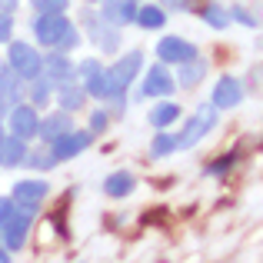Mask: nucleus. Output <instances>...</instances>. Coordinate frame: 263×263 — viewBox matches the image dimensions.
Here are the masks:
<instances>
[{
    "label": "nucleus",
    "mask_w": 263,
    "mask_h": 263,
    "mask_svg": "<svg viewBox=\"0 0 263 263\" xmlns=\"http://www.w3.org/2000/svg\"><path fill=\"white\" fill-rule=\"evenodd\" d=\"M140 67H143V53L130 50L107 70V97H117V110H123V93L134 84V77L140 73Z\"/></svg>",
    "instance_id": "nucleus-1"
},
{
    "label": "nucleus",
    "mask_w": 263,
    "mask_h": 263,
    "mask_svg": "<svg viewBox=\"0 0 263 263\" xmlns=\"http://www.w3.org/2000/svg\"><path fill=\"white\" fill-rule=\"evenodd\" d=\"M7 67L17 73V80H37L44 60H40V53L33 50L30 44H24V40H13V44L7 47Z\"/></svg>",
    "instance_id": "nucleus-2"
},
{
    "label": "nucleus",
    "mask_w": 263,
    "mask_h": 263,
    "mask_svg": "<svg viewBox=\"0 0 263 263\" xmlns=\"http://www.w3.org/2000/svg\"><path fill=\"white\" fill-rule=\"evenodd\" d=\"M217 127V107L213 103H203V107L193 114V120H186V127L180 130V137H177V150H190V147H197L200 140H203L210 130Z\"/></svg>",
    "instance_id": "nucleus-3"
},
{
    "label": "nucleus",
    "mask_w": 263,
    "mask_h": 263,
    "mask_svg": "<svg viewBox=\"0 0 263 263\" xmlns=\"http://www.w3.org/2000/svg\"><path fill=\"white\" fill-rule=\"evenodd\" d=\"M70 27L73 24L64 13H40V17L33 20V37L44 47H60V40H64V33L70 30Z\"/></svg>",
    "instance_id": "nucleus-4"
},
{
    "label": "nucleus",
    "mask_w": 263,
    "mask_h": 263,
    "mask_svg": "<svg viewBox=\"0 0 263 263\" xmlns=\"http://www.w3.org/2000/svg\"><path fill=\"white\" fill-rule=\"evenodd\" d=\"M30 223H33V213L24 210V206H13V213L7 217V223L0 227V233H4V247L7 250L17 253L20 247H24L27 233H30Z\"/></svg>",
    "instance_id": "nucleus-5"
},
{
    "label": "nucleus",
    "mask_w": 263,
    "mask_h": 263,
    "mask_svg": "<svg viewBox=\"0 0 263 263\" xmlns=\"http://www.w3.org/2000/svg\"><path fill=\"white\" fill-rule=\"evenodd\" d=\"M50 193V186L44 183V180H20V183H13V203L17 206H24V210H30V213H37L40 210V200Z\"/></svg>",
    "instance_id": "nucleus-6"
},
{
    "label": "nucleus",
    "mask_w": 263,
    "mask_h": 263,
    "mask_svg": "<svg viewBox=\"0 0 263 263\" xmlns=\"http://www.w3.org/2000/svg\"><path fill=\"white\" fill-rule=\"evenodd\" d=\"M157 57L163 60V64H186V60H193L197 57V47L190 44V40H183V37H163L160 44H157Z\"/></svg>",
    "instance_id": "nucleus-7"
},
{
    "label": "nucleus",
    "mask_w": 263,
    "mask_h": 263,
    "mask_svg": "<svg viewBox=\"0 0 263 263\" xmlns=\"http://www.w3.org/2000/svg\"><path fill=\"white\" fill-rule=\"evenodd\" d=\"M87 147H90V134H77V130H67L64 137L50 140V150H53V157H57V163H60V160H73V157H80Z\"/></svg>",
    "instance_id": "nucleus-8"
},
{
    "label": "nucleus",
    "mask_w": 263,
    "mask_h": 263,
    "mask_svg": "<svg viewBox=\"0 0 263 263\" xmlns=\"http://www.w3.org/2000/svg\"><path fill=\"white\" fill-rule=\"evenodd\" d=\"M7 114H10V134L13 137H20V140L37 137L40 120H37V110H33V107H17V103H13Z\"/></svg>",
    "instance_id": "nucleus-9"
},
{
    "label": "nucleus",
    "mask_w": 263,
    "mask_h": 263,
    "mask_svg": "<svg viewBox=\"0 0 263 263\" xmlns=\"http://www.w3.org/2000/svg\"><path fill=\"white\" fill-rule=\"evenodd\" d=\"M167 93H174V77H170V70L163 64L150 67L143 84H140V97H167Z\"/></svg>",
    "instance_id": "nucleus-10"
},
{
    "label": "nucleus",
    "mask_w": 263,
    "mask_h": 263,
    "mask_svg": "<svg viewBox=\"0 0 263 263\" xmlns=\"http://www.w3.org/2000/svg\"><path fill=\"white\" fill-rule=\"evenodd\" d=\"M240 100H243L240 80L237 77H220L217 87H213V107L217 110H233V107H240Z\"/></svg>",
    "instance_id": "nucleus-11"
},
{
    "label": "nucleus",
    "mask_w": 263,
    "mask_h": 263,
    "mask_svg": "<svg viewBox=\"0 0 263 263\" xmlns=\"http://www.w3.org/2000/svg\"><path fill=\"white\" fill-rule=\"evenodd\" d=\"M80 73H84V93H93L97 100H103L107 97V70H103L100 60H84L80 64Z\"/></svg>",
    "instance_id": "nucleus-12"
},
{
    "label": "nucleus",
    "mask_w": 263,
    "mask_h": 263,
    "mask_svg": "<svg viewBox=\"0 0 263 263\" xmlns=\"http://www.w3.org/2000/svg\"><path fill=\"white\" fill-rule=\"evenodd\" d=\"M103 20L110 27H127L134 24V13H137V4L134 0H103Z\"/></svg>",
    "instance_id": "nucleus-13"
},
{
    "label": "nucleus",
    "mask_w": 263,
    "mask_h": 263,
    "mask_svg": "<svg viewBox=\"0 0 263 263\" xmlns=\"http://www.w3.org/2000/svg\"><path fill=\"white\" fill-rule=\"evenodd\" d=\"M40 77L64 84V80H70V77H73V64L64 57V53H50V57L44 60V67H40Z\"/></svg>",
    "instance_id": "nucleus-14"
},
{
    "label": "nucleus",
    "mask_w": 263,
    "mask_h": 263,
    "mask_svg": "<svg viewBox=\"0 0 263 263\" xmlns=\"http://www.w3.org/2000/svg\"><path fill=\"white\" fill-rule=\"evenodd\" d=\"M67 130H73V120H70V114H67V110H60V114H53V117H47V120H40L37 134L44 137L47 143H50V140H57V137H64Z\"/></svg>",
    "instance_id": "nucleus-15"
},
{
    "label": "nucleus",
    "mask_w": 263,
    "mask_h": 263,
    "mask_svg": "<svg viewBox=\"0 0 263 263\" xmlns=\"http://www.w3.org/2000/svg\"><path fill=\"white\" fill-rule=\"evenodd\" d=\"M17 73L10 67H0V117H7V110L17 103Z\"/></svg>",
    "instance_id": "nucleus-16"
},
{
    "label": "nucleus",
    "mask_w": 263,
    "mask_h": 263,
    "mask_svg": "<svg viewBox=\"0 0 263 263\" xmlns=\"http://www.w3.org/2000/svg\"><path fill=\"white\" fill-rule=\"evenodd\" d=\"M27 157V143L20 137H10V140H0V167H20Z\"/></svg>",
    "instance_id": "nucleus-17"
},
{
    "label": "nucleus",
    "mask_w": 263,
    "mask_h": 263,
    "mask_svg": "<svg viewBox=\"0 0 263 263\" xmlns=\"http://www.w3.org/2000/svg\"><path fill=\"white\" fill-rule=\"evenodd\" d=\"M134 20L143 27V30H160V27L167 24V13H163V7H157V4H143V7H137Z\"/></svg>",
    "instance_id": "nucleus-18"
},
{
    "label": "nucleus",
    "mask_w": 263,
    "mask_h": 263,
    "mask_svg": "<svg viewBox=\"0 0 263 263\" xmlns=\"http://www.w3.org/2000/svg\"><path fill=\"white\" fill-rule=\"evenodd\" d=\"M57 100H60V110L73 114V110H80V107H84L87 93H84V87H73L70 80H64V87L57 90Z\"/></svg>",
    "instance_id": "nucleus-19"
},
{
    "label": "nucleus",
    "mask_w": 263,
    "mask_h": 263,
    "mask_svg": "<svg viewBox=\"0 0 263 263\" xmlns=\"http://www.w3.org/2000/svg\"><path fill=\"white\" fill-rule=\"evenodd\" d=\"M103 190H107V197L120 200V197H127V193L134 190V177H130L127 170H117V174H110L103 180Z\"/></svg>",
    "instance_id": "nucleus-20"
},
{
    "label": "nucleus",
    "mask_w": 263,
    "mask_h": 263,
    "mask_svg": "<svg viewBox=\"0 0 263 263\" xmlns=\"http://www.w3.org/2000/svg\"><path fill=\"white\" fill-rule=\"evenodd\" d=\"M203 77H206V64L203 60L193 57V60H186V64H180V84L183 87H197Z\"/></svg>",
    "instance_id": "nucleus-21"
},
{
    "label": "nucleus",
    "mask_w": 263,
    "mask_h": 263,
    "mask_svg": "<svg viewBox=\"0 0 263 263\" xmlns=\"http://www.w3.org/2000/svg\"><path fill=\"white\" fill-rule=\"evenodd\" d=\"M174 120H180V107L177 103H160V107L150 110V123H154L157 130H167Z\"/></svg>",
    "instance_id": "nucleus-22"
},
{
    "label": "nucleus",
    "mask_w": 263,
    "mask_h": 263,
    "mask_svg": "<svg viewBox=\"0 0 263 263\" xmlns=\"http://www.w3.org/2000/svg\"><path fill=\"white\" fill-rule=\"evenodd\" d=\"M200 17H203L213 30H227V24H230V13H227L220 4H206L203 10H200Z\"/></svg>",
    "instance_id": "nucleus-23"
},
{
    "label": "nucleus",
    "mask_w": 263,
    "mask_h": 263,
    "mask_svg": "<svg viewBox=\"0 0 263 263\" xmlns=\"http://www.w3.org/2000/svg\"><path fill=\"white\" fill-rule=\"evenodd\" d=\"M30 100H33V107H44L47 100H50V80L47 77H37V80H30Z\"/></svg>",
    "instance_id": "nucleus-24"
},
{
    "label": "nucleus",
    "mask_w": 263,
    "mask_h": 263,
    "mask_svg": "<svg viewBox=\"0 0 263 263\" xmlns=\"http://www.w3.org/2000/svg\"><path fill=\"white\" fill-rule=\"evenodd\" d=\"M174 150H177V137L160 134L154 140V147H150V154H154V157H167V154H174Z\"/></svg>",
    "instance_id": "nucleus-25"
},
{
    "label": "nucleus",
    "mask_w": 263,
    "mask_h": 263,
    "mask_svg": "<svg viewBox=\"0 0 263 263\" xmlns=\"http://www.w3.org/2000/svg\"><path fill=\"white\" fill-rule=\"evenodd\" d=\"M33 7H37L40 13H64L67 7H70V0H30Z\"/></svg>",
    "instance_id": "nucleus-26"
},
{
    "label": "nucleus",
    "mask_w": 263,
    "mask_h": 263,
    "mask_svg": "<svg viewBox=\"0 0 263 263\" xmlns=\"http://www.w3.org/2000/svg\"><path fill=\"white\" fill-rule=\"evenodd\" d=\"M24 160H30V167L37 170H50L57 163V157H53V150H47V154H33V157H24Z\"/></svg>",
    "instance_id": "nucleus-27"
},
{
    "label": "nucleus",
    "mask_w": 263,
    "mask_h": 263,
    "mask_svg": "<svg viewBox=\"0 0 263 263\" xmlns=\"http://www.w3.org/2000/svg\"><path fill=\"white\" fill-rule=\"evenodd\" d=\"M230 167H233V157H220V160H213L210 167H206V174H210V177H223Z\"/></svg>",
    "instance_id": "nucleus-28"
},
{
    "label": "nucleus",
    "mask_w": 263,
    "mask_h": 263,
    "mask_svg": "<svg viewBox=\"0 0 263 263\" xmlns=\"http://www.w3.org/2000/svg\"><path fill=\"white\" fill-rule=\"evenodd\" d=\"M107 120L110 117L103 114V110H97V114L90 117V134H103V130H107Z\"/></svg>",
    "instance_id": "nucleus-29"
},
{
    "label": "nucleus",
    "mask_w": 263,
    "mask_h": 263,
    "mask_svg": "<svg viewBox=\"0 0 263 263\" xmlns=\"http://www.w3.org/2000/svg\"><path fill=\"white\" fill-rule=\"evenodd\" d=\"M10 33H13V20H10V13L0 10V44H4V40H10Z\"/></svg>",
    "instance_id": "nucleus-30"
},
{
    "label": "nucleus",
    "mask_w": 263,
    "mask_h": 263,
    "mask_svg": "<svg viewBox=\"0 0 263 263\" xmlns=\"http://www.w3.org/2000/svg\"><path fill=\"white\" fill-rule=\"evenodd\" d=\"M230 17H233V20H240L243 27H257V17H250V13H247L243 7H233V10H230Z\"/></svg>",
    "instance_id": "nucleus-31"
},
{
    "label": "nucleus",
    "mask_w": 263,
    "mask_h": 263,
    "mask_svg": "<svg viewBox=\"0 0 263 263\" xmlns=\"http://www.w3.org/2000/svg\"><path fill=\"white\" fill-rule=\"evenodd\" d=\"M13 206H17V203H13L10 197H0V227L7 223V217H10V213H13Z\"/></svg>",
    "instance_id": "nucleus-32"
},
{
    "label": "nucleus",
    "mask_w": 263,
    "mask_h": 263,
    "mask_svg": "<svg viewBox=\"0 0 263 263\" xmlns=\"http://www.w3.org/2000/svg\"><path fill=\"white\" fill-rule=\"evenodd\" d=\"M0 10H4V13H13V10H17V0H0Z\"/></svg>",
    "instance_id": "nucleus-33"
},
{
    "label": "nucleus",
    "mask_w": 263,
    "mask_h": 263,
    "mask_svg": "<svg viewBox=\"0 0 263 263\" xmlns=\"http://www.w3.org/2000/svg\"><path fill=\"white\" fill-rule=\"evenodd\" d=\"M10 260V253H7V247H0V263H7Z\"/></svg>",
    "instance_id": "nucleus-34"
},
{
    "label": "nucleus",
    "mask_w": 263,
    "mask_h": 263,
    "mask_svg": "<svg viewBox=\"0 0 263 263\" xmlns=\"http://www.w3.org/2000/svg\"><path fill=\"white\" fill-rule=\"evenodd\" d=\"M0 140H4V127H0Z\"/></svg>",
    "instance_id": "nucleus-35"
}]
</instances>
